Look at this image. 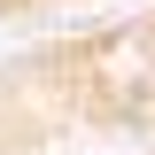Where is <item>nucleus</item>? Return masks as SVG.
I'll return each mask as SVG.
<instances>
[{
	"mask_svg": "<svg viewBox=\"0 0 155 155\" xmlns=\"http://www.w3.org/2000/svg\"><path fill=\"white\" fill-rule=\"evenodd\" d=\"M70 8H93V0H0V31H8V23H47V16H70Z\"/></svg>",
	"mask_w": 155,
	"mask_h": 155,
	"instance_id": "f257e3e1",
	"label": "nucleus"
}]
</instances>
